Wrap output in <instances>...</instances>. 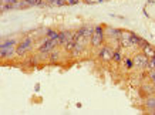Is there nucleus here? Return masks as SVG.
Segmentation results:
<instances>
[{"label": "nucleus", "mask_w": 155, "mask_h": 115, "mask_svg": "<svg viewBox=\"0 0 155 115\" xmlns=\"http://www.w3.org/2000/svg\"><path fill=\"white\" fill-rule=\"evenodd\" d=\"M46 2V5H54L56 3V0H44Z\"/></svg>", "instance_id": "nucleus-17"}, {"label": "nucleus", "mask_w": 155, "mask_h": 115, "mask_svg": "<svg viewBox=\"0 0 155 115\" xmlns=\"http://www.w3.org/2000/svg\"><path fill=\"white\" fill-rule=\"evenodd\" d=\"M28 64H30V65L40 64V58H38V55H31V57L28 58Z\"/></svg>", "instance_id": "nucleus-13"}, {"label": "nucleus", "mask_w": 155, "mask_h": 115, "mask_svg": "<svg viewBox=\"0 0 155 115\" xmlns=\"http://www.w3.org/2000/svg\"><path fill=\"white\" fill-rule=\"evenodd\" d=\"M144 105H145V108L150 111V112L154 114L155 112V95H150V97H147L145 98V104H144Z\"/></svg>", "instance_id": "nucleus-8"}, {"label": "nucleus", "mask_w": 155, "mask_h": 115, "mask_svg": "<svg viewBox=\"0 0 155 115\" xmlns=\"http://www.w3.org/2000/svg\"><path fill=\"white\" fill-rule=\"evenodd\" d=\"M104 38H105V36H104L103 26H97L94 28V33H93L91 38H90V44H91L93 48H98L104 44Z\"/></svg>", "instance_id": "nucleus-1"}, {"label": "nucleus", "mask_w": 155, "mask_h": 115, "mask_svg": "<svg viewBox=\"0 0 155 115\" xmlns=\"http://www.w3.org/2000/svg\"><path fill=\"white\" fill-rule=\"evenodd\" d=\"M132 34L134 33L128 31V30H121V36H120V44L124 48H131L132 47Z\"/></svg>", "instance_id": "nucleus-6"}, {"label": "nucleus", "mask_w": 155, "mask_h": 115, "mask_svg": "<svg viewBox=\"0 0 155 115\" xmlns=\"http://www.w3.org/2000/svg\"><path fill=\"white\" fill-rule=\"evenodd\" d=\"M64 50H66V53H68V54H73L75 50V40L73 38V40H68V41L64 43Z\"/></svg>", "instance_id": "nucleus-10"}, {"label": "nucleus", "mask_w": 155, "mask_h": 115, "mask_svg": "<svg viewBox=\"0 0 155 115\" xmlns=\"http://www.w3.org/2000/svg\"><path fill=\"white\" fill-rule=\"evenodd\" d=\"M56 47H58V44H57V40H51V38H44V41L38 46V53L40 54H46L48 55L50 53H51Z\"/></svg>", "instance_id": "nucleus-3"}, {"label": "nucleus", "mask_w": 155, "mask_h": 115, "mask_svg": "<svg viewBox=\"0 0 155 115\" xmlns=\"http://www.w3.org/2000/svg\"><path fill=\"white\" fill-rule=\"evenodd\" d=\"M132 60H134V67H137L138 70H145L147 65H148V60H150V58L141 51V53H137Z\"/></svg>", "instance_id": "nucleus-5"}, {"label": "nucleus", "mask_w": 155, "mask_h": 115, "mask_svg": "<svg viewBox=\"0 0 155 115\" xmlns=\"http://www.w3.org/2000/svg\"><path fill=\"white\" fill-rule=\"evenodd\" d=\"M31 48H33V40H31L30 37H26V38H23V40L17 44V47H16V54L26 55L31 51Z\"/></svg>", "instance_id": "nucleus-2"}, {"label": "nucleus", "mask_w": 155, "mask_h": 115, "mask_svg": "<svg viewBox=\"0 0 155 115\" xmlns=\"http://www.w3.org/2000/svg\"><path fill=\"white\" fill-rule=\"evenodd\" d=\"M48 58H50V61H51V63H57V61L60 60V51H58V48H57V47L51 51V53H50V54H48Z\"/></svg>", "instance_id": "nucleus-11"}, {"label": "nucleus", "mask_w": 155, "mask_h": 115, "mask_svg": "<svg viewBox=\"0 0 155 115\" xmlns=\"http://www.w3.org/2000/svg\"><path fill=\"white\" fill-rule=\"evenodd\" d=\"M154 58H155V55H154Z\"/></svg>", "instance_id": "nucleus-19"}, {"label": "nucleus", "mask_w": 155, "mask_h": 115, "mask_svg": "<svg viewBox=\"0 0 155 115\" xmlns=\"http://www.w3.org/2000/svg\"><path fill=\"white\" fill-rule=\"evenodd\" d=\"M141 51L147 55V57H148V58H152V57L155 55V47L152 46V44H150V43H148V44H145V46L142 47Z\"/></svg>", "instance_id": "nucleus-9"}, {"label": "nucleus", "mask_w": 155, "mask_h": 115, "mask_svg": "<svg viewBox=\"0 0 155 115\" xmlns=\"http://www.w3.org/2000/svg\"><path fill=\"white\" fill-rule=\"evenodd\" d=\"M78 3V0H66V5H75Z\"/></svg>", "instance_id": "nucleus-16"}, {"label": "nucleus", "mask_w": 155, "mask_h": 115, "mask_svg": "<svg viewBox=\"0 0 155 115\" xmlns=\"http://www.w3.org/2000/svg\"><path fill=\"white\" fill-rule=\"evenodd\" d=\"M147 70H155V58H150L148 60V65H147Z\"/></svg>", "instance_id": "nucleus-15"}, {"label": "nucleus", "mask_w": 155, "mask_h": 115, "mask_svg": "<svg viewBox=\"0 0 155 115\" xmlns=\"http://www.w3.org/2000/svg\"><path fill=\"white\" fill-rule=\"evenodd\" d=\"M58 34H60V31H56V30H47L46 37H47V38H51V40H57V38H58Z\"/></svg>", "instance_id": "nucleus-12"}, {"label": "nucleus", "mask_w": 155, "mask_h": 115, "mask_svg": "<svg viewBox=\"0 0 155 115\" xmlns=\"http://www.w3.org/2000/svg\"><path fill=\"white\" fill-rule=\"evenodd\" d=\"M152 85H154V90H155V80H154V81H152Z\"/></svg>", "instance_id": "nucleus-18"}, {"label": "nucleus", "mask_w": 155, "mask_h": 115, "mask_svg": "<svg viewBox=\"0 0 155 115\" xmlns=\"http://www.w3.org/2000/svg\"><path fill=\"white\" fill-rule=\"evenodd\" d=\"M124 64H125V68L127 70L134 68V60H132V58H125V60H124Z\"/></svg>", "instance_id": "nucleus-14"}, {"label": "nucleus", "mask_w": 155, "mask_h": 115, "mask_svg": "<svg viewBox=\"0 0 155 115\" xmlns=\"http://www.w3.org/2000/svg\"><path fill=\"white\" fill-rule=\"evenodd\" d=\"M113 61L115 64H121L122 61H124V57H122V53H121V44H118L117 48H114Z\"/></svg>", "instance_id": "nucleus-7"}, {"label": "nucleus", "mask_w": 155, "mask_h": 115, "mask_svg": "<svg viewBox=\"0 0 155 115\" xmlns=\"http://www.w3.org/2000/svg\"><path fill=\"white\" fill-rule=\"evenodd\" d=\"M113 55H114V48L108 44H103L100 47V51H98V57L101 58V61L104 63H110L113 61Z\"/></svg>", "instance_id": "nucleus-4"}]
</instances>
